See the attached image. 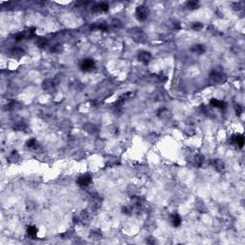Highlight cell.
Returning a JSON list of instances; mask_svg holds the SVG:
<instances>
[{"instance_id": "6da1fadb", "label": "cell", "mask_w": 245, "mask_h": 245, "mask_svg": "<svg viewBox=\"0 0 245 245\" xmlns=\"http://www.w3.org/2000/svg\"><path fill=\"white\" fill-rule=\"evenodd\" d=\"M34 37H35V28H28L22 32L18 33L17 35H15V39L16 41H20L23 40V39H30L33 38Z\"/></svg>"}, {"instance_id": "7a4b0ae2", "label": "cell", "mask_w": 245, "mask_h": 245, "mask_svg": "<svg viewBox=\"0 0 245 245\" xmlns=\"http://www.w3.org/2000/svg\"><path fill=\"white\" fill-rule=\"evenodd\" d=\"M149 10L146 6H139L136 8L135 15L138 20L145 21L149 17Z\"/></svg>"}, {"instance_id": "3957f363", "label": "cell", "mask_w": 245, "mask_h": 245, "mask_svg": "<svg viewBox=\"0 0 245 245\" xmlns=\"http://www.w3.org/2000/svg\"><path fill=\"white\" fill-rule=\"evenodd\" d=\"M77 183L79 187H82V188L88 187L92 183V176L89 173H84V174L81 175L78 178Z\"/></svg>"}, {"instance_id": "277c9868", "label": "cell", "mask_w": 245, "mask_h": 245, "mask_svg": "<svg viewBox=\"0 0 245 245\" xmlns=\"http://www.w3.org/2000/svg\"><path fill=\"white\" fill-rule=\"evenodd\" d=\"M95 61L92 59H85L82 61L81 63V69L84 72H91V71L95 68Z\"/></svg>"}, {"instance_id": "5b68a950", "label": "cell", "mask_w": 245, "mask_h": 245, "mask_svg": "<svg viewBox=\"0 0 245 245\" xmlns=\"http://www.w3.org/2000/svg\"><path fill=\"white\" fill-rule=\"evenodd\" d=\"M210 78L212 82H213L215 83H221L225 82L226 76L222 72H219V71H213L210 75Z\"/></svg>"}, {"instance_id": "8992f818", "label": "cell", "mask_w": 245, "mask_h": 245, "mask_svg": "<svg viewBox=\"0 0 245 245\" xmlns=\"http://www.w3.org/2000/svg\"><path fill=\"white\" fill-rule=\"evenodd\" d=\"M231 143L235 146H238V148H242L244 145V137L241 134H235L231 137Z\"/></svg>"}, {"instance_id": "52a82bcc", "label": "cell", "mask_w": 245, "mask_h": 245, "mask_svg": "<svg viewBox=\"0 0 245 245\" xmlns=\"http://www.w3.org/2000/svg\"><path fill=\"white\" fill-rule=\"evenodd\" d=\"M137 57H138V60H139L140 62L146 64V63H149V60L151 59V55H150V53H149V52L142 51V52L139 53V54H138Z\"/></svg>"}, {"instance_id": "ba28073f", "label": "cell", "mask_w": 245, "mask_h": 245, "mask_svg": "<svg viewBox=\"0 0 245 245\" xmlns=\"http://www.w3.org/2000/svg\"><path fill=\"white\" fill-rule=\"evenodd\" d=\"M210 104L213 106V107H216V108L221 109V110H224L227 107V104L225 102L217 100V99H212L210 102Z\"/></svg>"}, {"instance_id": "9c48e42d", "label": "cell", "mask_w": 245, "mask_h": 245, "mask_svg": "<svg viewBox=\"0 0 245 245\" xmlns=\"http://www.w3.org/2000/svg\"><path fill=\"white\" fill-rule=\"evenodd\" d=\"M171 225L173 227H178V226H180L182 219L178 213H173V215H171Z\"/></svg>"}, {"instance_id": "30bf717a", "label": "cell", "mask_w": 245, "mask_h": 245, "mask_svg": "<svg viewBox=\"0 0 245 245\" xmlns=\"http://www.w3.org/2000/svg\"><path fill=\"white\" fill-rule=\"evenodd\" d=\"M213 164V168H216V170L217 171H224V168H225V164L221 161V160H213V161L212 162Z\"/></svg>"}, {"instance_id": "8fae6325", "label": "cell", "mask_w": 245, "mask_h": 245, "mask_svg": "<svg viewBox=\"0 0 245 245\" xmlns=\"http://www.w3.org/2000/svg\"><path fill=\"white\" fill-rule=\"evenodd\" d=\"M93 10L95 12H100V13H104L108 11V5L106 3H100L97 4L93 7Z\"/></svg>"}, {"instance_id": "7c38bea8", "label": "cell", "mask_w": 245, "mask_h": 245, "mask_svg": "<svg viewBox=\"0 0 245 245\" xmlns=\"http://www.w3.org/2000/svg\"><path fill=\"white\" fill-rule=\"evenodd\" d=\"M38 228L35 226H29L27 228V235H29L30 238H35L38 235Z\"/></svg>"}, {"instance_id": "4fadbf2b", "label": "cell", "mask_w": 245, "mask_h": 245, "mask_svg": "<svg viewBox=\"0 0 245 245\" xmlns=\"http://www.w3.org/2000/svg\"><path fill=\"white\" fill-rule=\"evenodd\" d=\"M26 146L30 149H35L38 148V143L37 140L32 138V139H29L27 142H26Z\"/></svg>"}, {"instance_id": "5bb4252c", "label": "cell", "mask_w": 245, "mask_h": 245, "mask_svg": "<svg viewBox=\"0 0 245 245\" xmlns=\"http://www.w3.org/2000/svg\"><path fill=\"white\" fill-rule=\"evenodd\" d=\"M89 220H90V215H89L86 211L82 212V213L79 215V221L84 224V223H88Z\"/></svg>"}, {"instance_id": "9a60e30c", "label": "cell", "mask_w": 245, "mask_h": 245, "mask_svg": "<svg viewBox=\"0 0 245 245\" xmlns=\"http://www.w3.org/2000/svg\"><path fill=\"white\" fill-rule=\"evenodd\" d=\"M42 87L46 91H52L53 89H55V83L52 81H45L42 84Z\"/></svg>"}, {"instance_id": "2e32d148", "label": "cell", "mask_w": 245, "mask_h": 245, "mask_svg": "<svg viewBox=\"0 0 245 245\" xmlns=\"http://www.w3.org/2000/svg\"><path fill=\"white\" fill-rule=\"evenodd\" d=\"M191 51L194 52L195 54L202 55L205 52V47L202 45V44H196V45H194L193 48H191Z\"/></svg>"}, {"instance_id": "e0dca14e", "label": "cell", "mask_w": 245, "mask_h": 245, "mask_svg": "<svg viewBox=\"0 0 245 245\" xmlns=\"http://www.w3.org/2000/svg\"><path fill=\"white\" fill-rule=\"evenodd\" d=\"M8 159H9V161L10 162H17L20 159V155L18 154V152H17L16 150H14L10 154V156H9Z\"/></svg>"}, {"instance_id": "ac0fdd59", "label": "cell", "mask_w": 245, "mask_h": 245, "mask_svg": "<svg viewBox=\"0 0 245 245\" xmlns=\"http://www.w3.org/2000/svg\"><path fill=\"white\" fill-rule=\"evenodd\" d=\"M204 162V156L201 153H198L194 156V164L196 165L197 167H200Z\"/></svg>"}, {"instance_id": "d6986e66", "label": "cell", "mask_w": 245, "mask_h": 245, "mask_svg": "<svg viewBox=\"0 0 245 245\" xmlns=\"http://www.w3.org/2000/svg\"><path fill=\"white\" fill-rule=\"evenodd\" d=\"M198 7H199V2L195 1V0H191V1H189L187 3V8H188L189 10H195V9H197Z\"/></svg>"}, {"instance_id": "ffe728a7", "label": "cell", "mask_w": 245, "mask_h": 245, "mask_svg": "<svg viewBox=\"0 0 245 245\" xmlns=\"http://www.w3.org/2000/svg\"><path fill=\"white\" fill-rule=\"evenodd\" d=\"M92 29L101 30V31H104V32H106V31L108 30V27H107V25H106V24H104V23H101V24L94 25V26L92 27Z\"/></svg>"}, {"instance_id": "44dd1931", "label": "cell", "mask_w": 245, "mask_h": 245, "mask_svg": "<svg viewBox=\"0 0 245 245\" xmlns=\"http://www.w3.org/2000/svg\"><path fill=\"white\" fill-rule=\"evenodd\" d=\"M202 28H203V25L202 23H200V22H193V23L191 24V29L194 31H200Z\"/></svg>"}, {"instance_id": "7402d4cb", "label": "cell", "mask_w": 245, "mask_h": 245, "mask_svg": "<svg viewBox=\"0 0 245 245\" xmlns=\"http://www.w3.org/2000/svg\"><path fill=\"white\" fill-rule=\"evenodd\" d=\"M25 127H26V124L23 122H19L18 124H16L15 126V128L16 130H23Z\"/></svg>"}, {"instance_id": "603a6c76", "label": "cell", "mask_w": 245, "mask_h": 245, "mask_svg": "<svg viewBox=\"0 0 245 245\" xmlns=\"http://www.w3.org/2000/svg\"><path fill=\"white\" fill-rule=\"evenodd\" d=\"M37 44H38L39 47H44V46H46L47 40H46L45 38H39L38 40L37 41Z\"/></svg>"}, {"instance_id": "cb8c5ba5", "label": "cell", "mask_w": 245, "mask_h": 245, "mask_svg": "<svg viewBox=\"0 0 245 245\" xmlns=\"http://www.w3.org/2000/svg\"><path fill=\"white\" fill-rule=\"evenodd\" d=\"M235 114H237L238 116H240V115H241V113H242V107H241V106H240L239 104L235 105Z\"/></svg>"}]
</instances>
